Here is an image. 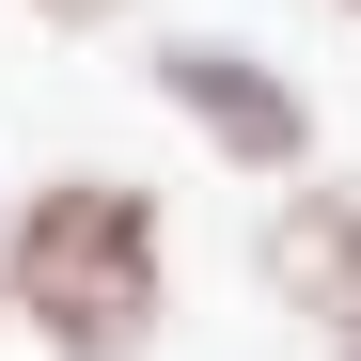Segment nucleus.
Wrapping results in <instances>:
<instances>
[{"mask_svg":"<svg viewBox=\"0 0 361 361\" xmlns=\"http://www.w3.org/2000/svg\"><path fill=\"white\" fill-rule=\"evenodd\" d=\"M0 314L47 361H142L173 314V204L142 173H47L0 204Z\"/></svg>","mask_w":361,"mask_h":361,"instance_id":"nucleus-1","label":"nucleus"},{"mask_svg":"<svg viewBox=\"0 0 361 361\" xmlns=\"http://www.w3.org/2000/svg\"><path fill=\"white\" fill-rule=\"evenodd\" d=\"M157 110H173L220 173H267V189L314 173V79H283L267 47H235V32H173V47H157Z\"/></svg>","mask_w":361,"mask_h":361,"instance_id":"nucleus-2","label":"nucleus"},{"mask_svg":"<svg viewBox=\"0 0 361 361\" xmlns=\"http://www.w3.org/2000/svg\"><path fill=\"white\" fill-rule=\"evenodd\" d=\"M267 298L314 330H361V173H298V204H267Z\"/></svg>","mask_w":361,"mask_h":361,"instance_id":"nucleus-3","label":"nucleus"},{"mask_svg":"<svg viewBox=\"0 0 361 361\" xmlns=\"http://www.w3.org/2000/svg\"><path fill=\"white\" fill-rule=\"evenodd\" d=\"M32 16H47V32H110L126 0H32Z\"/></svg>","mask_w":361,"mask_h":361,"instance_id":"nucleus-4","label":"nucleus"},{"mask_svg":"<svg viewBox=\"0 0 361 361\" xmlns=\"http://www.w3.org/2000/svg\"><path fill=\"white\" fill-rule=\"evenodd\" d=\"M330 361H361V330H330Z\"/></svg>","mask_w":361,"mask_h":361,"instance_id":"nucleus-5","label":"nucleus"},{"mask_svg":"<svg viewBox=\"0 0 361 361\" xmlns=\"http://www.w3.org/2000/svg\"><path fill=\"white\" fill-rule=\"evenodd\" d=\"M345 16H361V0H345Z\"/></svg>","mask_w":361,"mask_h":361,"instance_id":"nucleus-6","label":"nucleus"}]
</instances>
